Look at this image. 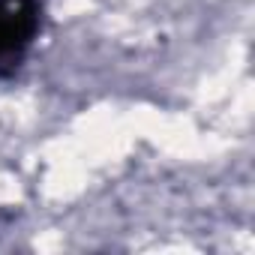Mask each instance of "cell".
<instances>
[{
	"mask_svg": "<svg viewBox=\"0 0 255 255\" xmlns=\"http://www.w3.org/2000/svg\"><path fill=\"white\" fill-rule=\"evenodd\" d=\"M39 30L36 0H0V66H18V57Z\"/></svg>",
	"mask_w": 255,
	"mask_h": 255,
	"instance_id": "1",
	"label": "cell"
}]
</instances>
